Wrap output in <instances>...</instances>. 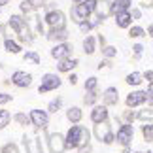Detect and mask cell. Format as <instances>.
<instances>
[{
    "mask_svg": "<svg viewBox=\"0 0 153 153\" xmlns=\"http://www.w3.org/2000/svg\"><path fill=\"white\" fill-rule=\"evenodd\" d=\"M87 142H89V131L83 127H72L66 134V138H64V148H79V146H85Z\"/></svg>",
    "mask_w": 153,
    "mask_h": 153,
    "instance_id": "cell-1",
    "label": "cell"
},
{
    "mask_svg": "<svg viewBox=\"0 0 153 153\" xmlns=\"http://www.w3.org/2000/svg\"><path fill=\"white\" fill-rule=\"evenodd\" d=\"M93 10H95V0H83L81 4H78V6L72 10L74 21L83 23V19H87V17H89V13H91Z\"/></svg>",
    "mask_w": 153,
    "mask_h": 153,
    "instance_id": "cell-2",
    "label": "cell"
},
{
    "mask_svg": "<svg viewBox=\"0 0 153 153\" xmlns=\"http://www.w3.org/2000/svg\"><path fill=\"white\" fill-rule=\"evenodd\" d=\"M57 87H61V79H59V76L55 74H45L44 79H42V85H40V93H48L51 89H57Z\"/></svg>",
    "mask_w": 153,
    "mask_h": 153,
    "instance_id": "cell-3",
    "label": "cell"
},
{
    "mask_svg": "<svg viewBox=\"0 0 153 153\" xmlns=\"http://www.w3.org/2000/svg\"><path fill=\"white\" fill-rule=\"evenodd\" d=\"M132 134H134L132 125H131V123H127V125H123L119 131H117V142H119L121 146H127L132 140Z\"/></svg>",
    "mask_w": 153,
    "mask_h": 153,
    "instance_id": "cell-4",
    "label": "cell"
},
{
    "mask_svg": "<svg viewBox=\"0 0 153 153\" xmlns=\"http://www.w3.org/2000/svg\"><path fill=\"white\" fill-rule=\"evenodd\" d=\"M48 142H49V149H51V153H62L64 149H66V148H64V138H62L59 132H53L51 136H49Z\"/></svg>",
    "mask_w": 153,
    "mask_h": 153,
    "instance_id": "cell-5",
    "label": "cell"
},
{
    "mask_svg": "<svg viewBox=\"0 0 153 153\" xmlns=\"http://www.w3.org/2000/svg\"><path fill=\"white\" fill-rule=\"evenodd\" d=\"M30 121H32V125H36L38 128H45L48 127V114L42 110H32L30 111Z\"/></svg>",
    "mask_w": 153,
    "mask_h": 153,
    "instance_id": "cell-6",
    "label": "cell"
},
{
    "mask_svg": "<svg viewBox=\"0 0 153 153\" xmlns=\"http://www.w3.org/2000/svg\"><path fill=\"white\" fill-rule=\"evenodd\" d=\"M45 21H48L53 28H62L64 27V15H62V11H49L48 17H45Z\"/></svg>",
    "mask_w": 153,
    "mask_h": 153,
    "instance_id": "cell-7",
    "label": "cell"
},
{
    "mask_svg": "<svg viewBox=\"0 0 153 153\" xmlns=\"http://www.w3.org/2000/svg\"><path fill=\"white\" fill-rule=\"evenodd\" d=\"M11 81H13L17 87H28L32 83V76L27 74V72H15L13 78H11Z\"/></svg>",
    "mask_w": 153,
    "mask_h": 153,
    "instance_id": "cell-8",
    "label": "cell"
},
{
    "mask_svg": "<svg viewBox=\"0 0 153 153\" xmlns=\"http://www.w3.org/2000/svg\"><path fill=\"white\" fill-rule=\"evenodd\" d=\"M91 119H93V123H102V121L108 119V110H106V106H97V108L91 111Z\"/></svg>",
    "mask_w": 153,
    "mask_h": 153,
    "instance_id": "cell-9",
    "label": "cell"
},
{
    "mask_svg": "<svg viewBox=\"0 0 153 153\" xmlns=\"http://www.w3.org/2000/svg\"><path fill=\"white\" fill-rule=\"evenodd\" d=\"M146 98H148V93L136 91V93H132V95H128V98H127V106H138V104L146 102Z\"/></svg>",
    "mask_w": 153,
    "mask_h": 153,
    "instance_id": "cell-10",
    "label": "cell"
},
{
    "mask_svg": "<svg viewBox=\"0 0 153 153\" xmlns=\"http://www.w3.org/2000/svg\"><path fill=\"white\" fill-rule=\"evenodd\" d=\"M70 51H72V48H70L68 44H61V45H57L55 49H51V55L55 57V59H66L68 55H70Z\"/></svg>",
    "mask_w": 153,
    "mask_h": 153,
    "instance_id": "cell-11",
    "label": "cell"
},
{
    "mask_svg": "<svg viewBox=\"0 0 153 153\" xmlns=\"http://www.w3.org/2000/svg\"><path fill=\"white\" fill-rule=\"evenodd\" d=\"M95 10L98 13V19H104V17L110 13V4L106 2V0H98V2H95Z\"/></svg>",
    "mask_w": 153,
    "mask_h": 153,
    "instance_id": "cell-12",
    "label": "cell"
},
{
    "mask_svg": "<svg viewBox=\"0 0 153 153\" xmlns=\"http://www.w3.org/2000/svg\"><path fill=\"white\" fill-rule=\"evenodd\" d=\"M111 131H110V125L106 121H102V123H97V128H95V134H97V138L98 140H104L106 136H108Z\"/></svg>",
    "mask_w": 153,
    "mask_h": 153,
    "instance_id": "cell-13",
    "label": "cell"
},
{
    "mask_svg": "<svg viewBox=\"0 0 153 153\" xmlns=\"http://www.w3.org/2000/svg\"><path fill=\"white\" fill-rule=\"evenodd\" d=\"M128 6H131V0H115L114 6H110V11H114V13H121V11H125Z\"/></svg>",
    "mask_w": 153,
    "mask_h": 153,
    "instance_id": "cell-14",
    "label": "cell"
},
{
    "mask_svg": "<svg viewBox=\"0 0 153 153\" xmlns=\"http://www.w3.org/2000/svg\"><path fill=\"white\" fill-rule=\"evenodd\" d=\"M76 66H78V59H72V61L70 59H62L61 64H59V70L61 72H68V70H72Z\"/></svg>",
    "mask_w": 153,
    "mask_h": 153,
    "instance_id": "cell-15",
    "label": "cell"
},
{
    "mask_svg": "<svg viewBox=\"0 0 153 153\" xmlns=\"http://www.w3.org/2000/svg\"><path fill=\"white\" fill-rule=\"evenodd\" d=\"M104 102L106 104H117V89L115 87H110L104 93Z\"/></svg>",
    "mask_w": 153,
    "mask_h": 153,
    "instance_id": "cell-16",
    "label": "cell"
},
{
    "mask_svg": "<svg viewBox=\"0 0 153 153\" xmlns=\"http://www.w3.org/2000/svg\"><path fill=\"white\" fill-rule=\"evenodd\" d=\"M115 17H117V25H119L121 28H125V27L131 25V15H128L127 11H121V13H117Z\"/></svg>",
    "mask_w": 153,
    "mask_h": 153,
    "instance_id": "cell-17",
    "label": "cell"
},
{
    "mask_svg": "<svg viewBox=\"0 0 153 153\" xmlns=\"http://www.w3.org/2000/svg\"><path fill=\"white\" fill-rule=\"evenodd\" d=\"M49 40H66V30L64 28H53V30L48 34Z\"/></svg>",
    "mask_w": 153,
    "mask_h": 153,
    "instance_id": "cell-18",
    "label": "cell"
},
{
    "mask_svg": "<svg viewBox=\"0 0 153 153\" xmlns=\"http://www.w3.org/2000/svg\"><path fill=\"white\" fill-rule=\"evenodd\" d=\"M66 117H68L72 123H78V121L81 119V110H79V108H70V110L66 111Z\"/></svg>",
    "mask_w": 153,
    "mask_h": 153,
    "instance_id": "cell-19",
    "label": "cell"
},
{
    "mask_svg": "<svg viewBox=\"0 0 153 153\" xmlns=\"http://www.w3.org/2000/svg\"><path fill=\"white\" fill-rule=\"evenodd\" d=\"M83 48H85V53H87V55H91V53L95 51V38H93V36H87L85 42H83Z\"/></svg>",
    "mask_w": 153,
    "mask_h": 153,
    "instance_id": "cell-20",
    "label": "cell"
},
{
    "mask_svg": "<svg viewBox=\"0 0 153 153\" xmlns=\"http://www.w3.org/2000/svg\"><path fill=\"white\" fill-rule=\"evenodd\" d=\"M10 119H11V115H10V111L8 110H0V131L10 123Z\"/></svg>",
    "mask_w": 153,
    "mask_h": 153,
    "instance_id": "cell-21",
    "label": "cell"
},
{
    "mask_svg": "<svg viewBox=\"0 0 153 153\" xmlns=\"http://www.w3.org/2000/svg\"><path fill=\"white\" fill-rule=\"evenodd\" d=\"M140 81H142V74H138V72H132V74L127 76V83L128 85H138Z\"/></svg>",
    "mask_w": 153,
    "mask_h": 153,
    "instance_id": "cell-22",
    "label": "cell"
},
{
    "mask_svg": "<svg viewBox=\"0 0 153 153\" xmlns=\"http://www.w3.org/2000/svg\"><path fill=\"white\" fill-rule=\"evenodd\" d=\"M142 132H144V138H146V142H151V140H153L151 123H146V125H144V128H142Z\"/></svg>",
    "mask_w": 153,
    "mask_h": 153,
    "instance_id": "cell-23",
    "label": "cell"
},
{
    "mask_svg": "<svg viewBox=\"0 0 153 153\" xmlns=\"http://www.w3.org/2000/svg\"><path fill=\"white\" fill-rule=\"evenodd\" d=\"M6 51H10V53H19L21 48H19L15 42H11V40H6Z\"/></svg>",
    "mask_w": 153,
    "mask_h": 153,
    "instance_id": "cell-24",
    "label": "cell"
},
{
    "mask_svg": "<svg viewBox=\"0 0 153 153\" xmlns=\"http://www.w3.org/2000/svg\"><path fill=\"white\" fill-rule=\"evenodd\" d=\"M25 61H30V62H34V64H40V57H38L34 51H28L27 55H25Z\"/></svg>",
    "mask_w": 153,
    "mask_h": 153,
    "instance_id": "cell-25",
    "label": "cell"
},
{
    "mask_svg": "<svg viewBox=\"0 0 153 153\" xmlns=\"http://www.w3.org/2000/svg\"><path fill=\"white\" fill-rule=\"evenodd\" d=\"M128 34H131V38H140V36H144V30L140 27H132Z\"/></svg>",
    "mask_w": 153,
    "mask_h": 153,
    "instance_id": "cell-26",
    "label": "cell"
},
{
    "mask_svg": "<svg viewBox=\"0 0 153 153\" xmlns=\"http://www.w3.org/2000/svg\"><path fill=\"white\" fill-rule=\"evenodd\" d=\"M95 87H97V78H89L87 83H85V89L87 91H95Z\"/></svg>",
    "mask_w": 153,
    "mask_h": 153,
    "instance_id": "cell-27",
    "label": "cell"
},
{
    "mask_svg": "<svg viewBox=\"0 0 153 153\" xmlns=\"http://www.w3.org/2000/svg\"><path fill=\"white\" fill-rule=\"evenodd\" d=\"M61 98H57V100H53L51 104H49V111H53V114H55V111H59V108H61Z\"/></svg>",
    "mask_w": 153,
    "mask_h": 153,
    "instance_id": "cell-28",
    "label": "cell"
},
{
    "mask_svg": "<svg viewBox=\"0 0 153 153\" xmlns=\"http://www.w3.org/2000/svg\"><path fill=\"white\" fill-rule=\"evenodd\" d=\"M2 153H17L15 144H6L4 148H2Z\"/></svg>",
    "mask_w": 153,
    "mask_h": 153,
    "instance_id": "cell-29",
    "label": "cell"
},
{
    "mask_svg": "<svg viewBox=\"0 0 153 153\" xmlns=\"http://www.w3.org/2000/svg\"><path fill=\"white\" fill-rule=\"evenodd\" d=\"M102 53H104L106 57H114L117 51H115V48H111V45H108V48H104V49H102Z\"/></svg>",
    "mask_w": 153,
    "mask_h": 153,
    "instance_id": "cell-30",
    "label": "cell"
},
{
    "mask_svg": "<svg viewBox=\"0 0 153 153\" xmlns=\"http://www.w3.org/2000/svg\"><path fill=\"white\" fill-rule=\"evenodd\" d=\"M97 98V93L95 91H89V97H85V104H93Z\"/></svg>",
    "mask_w": 153,
    "mask_h": 153,
    "instance_id": "cell-31",
    "label": "cell"
},
{
    "mask_svg": "<svg viewBox=\"0 0 153 153\" xmlns=\"http://www.w3.org/2000/svg\"><path fill=\"white\" fill-rule=\"evenodd\" d=\"M28 6L30 8H40V6H44V0H27Z\"/></svg>",
    "mask_w": 153,
    "mask_h": 153,
    "instance_id": "cell-32",
    "label": "cell"
},
{
    "mask_svg": "<svg viewBox=\"0 0 153 153\" xmlns=\"http://www.w3.org/2000/svg\"><path fill=\"white\" fill-rule=\"evenodd\" d=\"M132 49H134V57L138 59L140 55H142V51H144V45H140V44H136V45H134Z\"/></svg>",
    "mask_w": 153,
    "mask_h": 153,
    "instance_id": "cell-33",
    "label": "cell"
},
{
    "mask_svg": "<svg viewBox=\"0 0 153 153\" xmlns=\"http://www.w3.org/2000/svg\"><path fill=\"white\" fill-rule=\"evenodd\" d=\"M15 121L21 123V125H27V117L23 115V114H17V115H15Z\"/></svg>",
    "mask_w": 153,
    "mask_h": 153,
    "instance_id": "cell-34",
    "label": "cell"
},
{
    "mask_svg": "<svg viewBox=\"0 0 153 153\" xmlns=\"http://www.w3.org/2000/svg\"><path fill=\"white\" fill-rule=\"evenodd\" d=\"M10 100H11V95H6V93L0 95V104H6V102H10Z\"/></svg>",
    "mask_w": 153,
    "mask_h": 153,
    "instance_id": "cell-35",
    "label": "cell"
},
{
    "mask_svg": "<svg viewBox=\"0 0 153 153\" xmlns=\"http://www.w3.org/2000/svg\"><path fill=\"white\" fill-rule=\"evenodd\" d=\"M79 28L83 32H87V30H91V28H93V25H91V23H79Z\"/></svg>",
    "mask_w": 153,
    "mask_h": 153,
    "instance_id": "cell-36",
    "label": "cell"
},
{
    "mask_svg": "<svg viewBox=\"0 0 153 153\" xmlns=\"http://www.w3.org/2000/svg\"><path fill=\"white\" fill-rule=\"evenodd\" d=\"M140 119H151V110H146V111H142V114L138 115Z\"/></svg>",
    "mask_w": 153,
    "mask_h": 153,
    "instance_id": "cell-37",
    "label": "cell"
},
{
    "mask_svg": "<svg viewBox=\"0 0 153 153\" xmlns=\"http://www.w3.org/2000/svg\"><path fill=\"white\" fill-rule=\"evenodd\" d=\"M93 149H91V146L89 144H87V146H81V148H79V153H91Z\"/></svg>",
    "mask_w": 153,
    "mask_h": 153,
    "instance_id": "cell-38",
    "label": "cell"
},
{
    "mask_svg": "<svg viewBox=\"0 0 153 153\" xmlns=\"http://www.w3.org/2000/svg\"><path fill=\"white\" fill-rule=\"evenodd\" d=\"M21 10L25 11V13H28V11H30L32 8H30V6H28V2H23V4H21Z\"/></svg>",
    "mask_w": 153,
    "mask_h": 153,
    "instance_id": "cell-39",
    "label": "cell"
},
{
    "mask_svg": "<svg viewBox=\"0 0 153 153\" xmlns=\"http://www.w3.org/2000/svg\"><path fill=\"white\" fill-rule=\"evenodd\" d=\"M102 142H104V144H111V142H114V134H111V132H110V134H108V136H106V138L102 140Z\"/></svg>",
    "mask_w": 153,
    "mask_h": 153,
    "instance_id": "cell-40",
    "label": "cell"
},
{
    "mask_svg": "<svg viewBox=\"0 0 153 153\" xmlns=\"http://www.w3.org/2000/svg\"><path fill=\"white\" fill-rule=\"evenodd\" d=\"M151 78H153V72H151V70H148V72H146V79L151 81Z\"/></svg>",
    "mask_w": 153,
    "mask_h": 153,
    "instance_id": "cell-41",
    "label": "cell"
},
{
    "mask_svg": "<svg viewBox=\"0 0 153 153\" xmlns=\"http://www.w3.org/2000/svg\"><path fill=\"white\" fill-rule=\"evenodd\" d=\"M70 83H72V85H76V81H78V76H70Z\"/></svg>",
    "mask_w": 153,
    "mask_h": 153,
    "instance_id": "cell-42",
    "label": "cell"
},
{
    "mask_svg": "<svg viewBox=\"0 0 153 153\" xmlns=\"http://www.w3.org/2000/svg\"><path fill=\"white\" fill-rule=\"evenodd\" d=\"M125 117H127L128 121H132V119H134V114H131V111H127V114H125Z\"/></svg>",
    "mask_w": 153,
    "mask_h": 153,
    "instance_id": "cell-43",
    "label": "cell"
},
{
    "mask_svg": "<svg viewBox=\"0 0 153 153\" xmlns=\"http://www.w3.org/2000/svg\"><path fill=\"white\" fill-rule=\"evenodd\" d=\"M6 2H8V0H0V4H6Z\"/></svg>",
    "mask_w": 153,
    "mask_h": 153,
    "instance_id": "cell-44",
    "label": "cell"
},
{
    "mask_svg": "<svg viewBox=\"0 0 153 153\" xmlns=\"http://www.w3.org/2000/svg\"><path fill=\"white\" fill-rule=\"evenodd\" d=\"M74 2H83V0H74Z\"/></svg>",
    "mask_w": 153,
    "mask_h": 153,
    "instance_id": "cell-45",
    "label": "cell"
}]
</instances>
